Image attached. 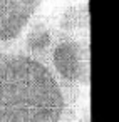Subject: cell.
<instances>
[{"label": "cell", "instance_id": "6da1fadb", "mask_svg": "<svg viewBox=\"0 0 119 122\" xmlns=\"http://www.w3.org/2000/svg\"><path fill=\"white\" fill-rule=\"evenodd\" d=\"M77 99L35 60L15 52L0 60V122H70Z\"/></svg>", "mask_w": 119, "mask_h": 122}, {"label": "cell", "instance_id": "7a4b0ae2", "mask_svg": "<svg viewBox=\"0 0 119 122\" xmlns=\"http://www.w3.org/2000/svg\"><path fill=\"white\" fill-rule=\"evenodd\" d=\"M47 69L67 92L79 97L91 84V35L57 37Z\"/></svg>", "mask_w": 119, "mask_h": 122}, {"label": "cell", "instance_id": "3957f363", "mask_svg": "<svg viewBox=\"0 0 119 122\" xmlns=\"http://www.w3.org/2000/svg\"><path fill=\"white\" fill-rule=\"evenodd\" d=\"M42 0H0V52H14Z\"/></svg>", "mask_w": 119, "mask_h": 122}, {"label": "cell", "instance_id": "277c9868", "mask_svg": "<svg viewBox=\"0 0 119 122\" xmlns=\"http://www.w3.org/2000/svg\"><path fill=\"white\" fill-rule=\"evenodd\" d=\"M55 39L57 35L52 27L50 15L35 14L24 29L14 52L47 67L49 54L54 47Z\"/></svg>", "mask_w": 119, "mask_h": 122}, {"label": "cell", "instance_id": "5b68a950", "mask_svg": "<svg viewBox=\"0 0 119 122\" xmlns=\"http://www.w3.org/2000/svg\"><path fill=\"white\" fill-rule=\"evenodd\" d=\"M50 22L57 37L91 35V15L87 0L59 10L55 15H50Z\"/></svg>", "mask_w": 119, "mask_h": 122}, {"label": "cell", "instance_id": "8992f818", "mask_svg": "<svg viewBox=\"0 0 119 122\" xmlns=\"http://www.w3.org/2000/svg\"><path fill=\"white\" fill-rule=\"evenodd\" d=\"M70 122H91V112L86 109L82 114H77V115H76Z\"/></svg>", "mask_w": 119, "mask_h": 122}, {"label": "cell", "instance_id": "52a82bcc", "mask_svg": "<svg viewBox=\"0 0 119 122\" xmlns=\"http://www.w3.org/2000/svg\"><path fill=\"white\" fill-rule=\"evenodd\" d=\"M4 55H5L4 52H0V60H2V59H4Z\"/></svg>", "mask_w": 119, "mask_h": 122}]
</instances>
